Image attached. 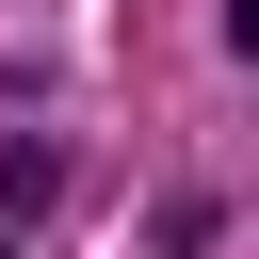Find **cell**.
Listing matches in <instances>:
<instances>
[]
</instances>
